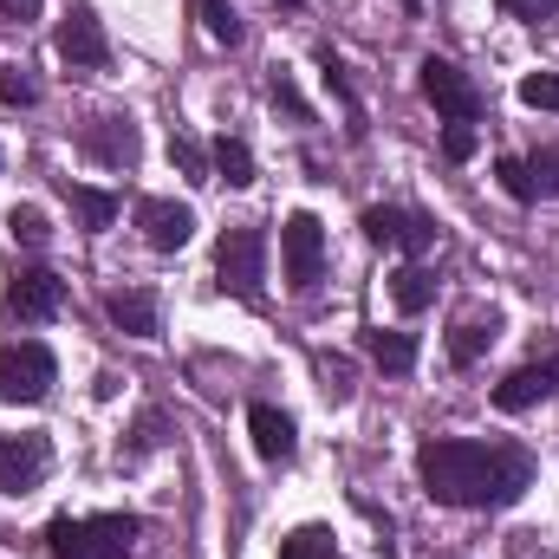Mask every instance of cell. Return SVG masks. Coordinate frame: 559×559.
<instances>
[{
  "label": "cell",
  "instance_id": "3",
  "mask_svg": "<svg viewBox=\"0 0 559 559\" xmlns=\"http://www.w3.org/2000/svg\"><path fill=\"white\" fill-rule=\"evenodd\" d=\"M59 378V358L39 338H13L0 345V404H39Z\"/></svg>",
  "mask_w": 559,
  "mask_h": 559
},
{
  "label": "cell",
  "instance_id": "22",
  "mask_svg": "<svg viewBox=\"0 0 559 559\" xmlns=\"http://www.w3.org/2000/svg\"><path fill=\"white\" fill-rule=\"evenodd\" d=\"M7 235H13L20 248H46V241H52V222H46L39 209H20V202H13V209H7Z\"/></svg>",
  "mask_w": 559,
  "mask_h": 559
},
{
  "label": "cell",
  "instance_id": "7",
  "mask_svg": "<svg viewBox=\"0 0 559 559\" xmlns=\"http://www.w3.org/2000/svg\"><path fill=\"white\" fill-rule=\"evenodd\" d=\"M7 312H13L20 325H46V319H59V312H66V280L52 274V267H26V274L7 286Z\"/></svg>",
  "mask_w": 559,
  "mask_h": 559
},
{
  "label": "cell",
  "instance_id": "25",
  "mask_svg": "<svg viewBox=\"0 0 559 559\" xmlns=\"http://www.w3.org/2000/svg\"><path fill=\"white\" fill-rule=\"evenodd\" d=\"M521 105L554 111V118H559V72H527V79H521Z\"/></svg>",
  "mask_w": 559,
  "mask_h": 559
},
{
  "label": "cell",
  "instance_id": "18",
  "mask_svg": "<svg viewBox=\"0 0 559 559\" xmlns=\"http://www.w3.org/2000/svg\"><path fill=\"white\" fill-rule=\"evenodd\" d=\"M391 306H397V312H429V306H436V274H429L423 261H404V267L391 274Z\"/></svg>",
  "mask_w": 559,
  "mask_h": 559
},
{
  "label": "cell",
  "instance_id": "9",
  "mask_svg": "<svg viewBox=\"0 0 559 559\" xmlns=\"http://www.w3.org/2000/svg\"><path fill=\"white\" fill-rule=\"evenodd\" d=\"M365 235H371L378 248H397V254H411V261H423V254H429V241H436V228L423 222L417 209H391V202L365 209Z\"/></svg>",
  "mask_w": 559,
  "mask_h": 559
},
{
  "label": "cell",
  "instance_id": "15",
  "mask_svg": "<svg viewBox=\"0 0 559 559\" xmlns=\"http://www.w3.org/2000/svg\"><path fill=\"white\" fill-rule=\"evenodd\" d=\"M547 391H554V371H547V365H521V371H508V378L495 384V404H501V411H534Z\"/></svg>",
  "mask_w": 559,
  "mask_h": 559
},
{
  "label": "cell",
  "instance_id": "31",
  "mask_svg": "<svg viewBox=\"0 0 559 559\" xmlns=\"http://www.w3.org/2000/svg\"><path fill=\"white\" fill-rule=\"evenodd\" d=\"M442 156H449V163H468V156H475V124H449V131H442Z\"/></svg>",
  "mask_w": 559,
  "mask_h": 559
},
{
  "label": "cell",
  "instance_id": "35",
  "mask_svg": "<svg viewBox=\"0 0 559 559\" xmlns=\"http://www.w3.org/2000/svg\"><path fill=\"white\" fill-rule=\"evenodd\" d=\"M280 7H299V0H280Z\"/></svg>",
  "mask_w": 559,
  "mask_h": 559
},
{
  "label": "cell",
  "instance_id": "20",
  "mask_svg": "<svg viewBox=\"0 0 559 559\" xmlns=\"http://www.w3.org/2000/svg\"><path fill=\"white\" fill-rule=\"evenodd\" d=\"M209 163H215V176H222L228 189H248V182H254V150H248L241 138H222Z\"/></svg>",
  "mask_w": 559,
  "mask_h": 559
},
{
  "label": "cell",
  "instance_id": "10",
  "mask_svg": "<svg viewBox=\"0 0 559 559\" xmlns=\"http://www.w3.org/2000/svg\"><path fill=\"white\" fill-rule=\"evenodd\" d=\"M138 228H143L150 248L176 254V248L195 241V209H189V202H169V195H143L138 202Z\"/></svg>",
  "mask_w": 559,
  "mask_h": 559
},
{
  "label": "cell",
  "instance_id": "23",
  "mask_svg": "<svg viewBox=\"0 0 559 559\" xmlns=\"http://www.w3.org/2000/svg\"><path fill=\"white\" fill-rule=\"evenodd\" d=\"M202 26H209L215 46H241V13L228 0H202Z\"/></svg>",
  "mask_w": 559,
  "mask_h": 559
},
{
  "label": "cell",
  "instance_id": "13",
  "mask_svg": "<svg viewBox=\"0 0 559 559\" xmlns=\"http://www.w3.org/2000/svg\"><path fill=\"white\" fill-rule=\"evenodd\" d=\"M248 429H254V449H261L267 462H293L299 429H293V417H286V411H274V404H254V411H248Z\"/></svg>",
  "mask_w": 559,
  "mask_h": 559
},
{
  "label": "cell",
  "instance_id": "34",
  "mask_svg": "<svg viewBox=\"0 0 559 559\" xmlns=\"http://www.w3.org/2000/svg\"><path fill=\"white\" fill-rule=\"evenodd\" d=\"M547 371H554V391H559V358H554V365H547Z\"/></svg>",
  "mask_w": 559,
  "mask_h": 559
},
{
  "label": "cell",
  "instance_id": "28",
  "mask_svg": "<svg viewBox=\"0 0 559 559\" xmlns=\"http://www.w3.org/2000/svg\"><path fill=\"white\" fill-rule=\"evenodd\" d=\"M0 98H7L13 111H20V105H39V85H33V79H26L20 66H0Z\"/></svg>",
  "mask_w": 559,
  "mask_h": 559
},
{
  "label": "cell",
  "instance_id": "14",
  "mask_svg": "<svg viewBox=\"0 0 559 559\" xmlns=\"http://www.w3.org/2000/svg\"><path fill=\"white\" fill-rule=\"evenodd\" d=\"M105 312H111V325H118V332H131V338H156V332H163V325H156V293H143V286L111 293V299H105Z\"/></svg>",
  "mask_w": 559,
  "mask_h": 559
},
{
  "label": "cell",
  "instance_id": "36",
  "mask_svg": "<svg viewBox=\"0 0 559 559\" xmlns=\"http://www.w3.org/2000/svg\"><path fill=\"white\" fill-rule=\"evenodd\" d=\"M411 7H417V0H411Z\"/></svg>",
  "mask_w": 559,
  "mask_h": 559
},
{
  "label": "cell",
  "instance_id": "30",
  "mask_svg": "<svg viewBox=\"0 0 559 559\" xmlns=\"http://www.w3.org/2000/svg\"><path fill=\"white\" fill-rule=\"evenodd\" d=\"M495 7H501L508 20H527V26H547L559 13V0H495Z\"/></svg>",
  "mask_w": 559,
  "mask_h": 559
},
{
  "label": "cell",
  "instance_id": "17",
  "mask_svg": "<svg viewBox=\"0 0 559 559\" xmlns=\"http://www.w3.org/2000/svg\"><path fill=\"white\" fill-rule=\"evenodd\" d=\"M365 352H371V365L378 371H391V378H404V371H417V338L411 332H365Z\"/></svg>",
  "mask_w": 559,
  "mask_h": 559
},
{
  "label": "cell",
  "instance_id": "19",
  "mask_svg": "<svg viewBox=\"0 0 559 559\" xmlns=\"http://www.w3.org/2000/svg\"><path fill=\"white\" fill-rule=\"evenodd\" d=\"M66 202L79 209V222H85L92 235L118 222V195H105V189H85V182H72V176H66Z\"/></svg>",
  "mask_w": 559,
  "mask_h": 559
},
{
  "label": "cell",
  "instance_id": "1",
  "mask_svg": "<svg viewBox=\"0 0 559 559\" xmlns=\"http://www.w3.org/2000/svg\"><path fill=\"white\" fill-rule=\"evenodd\" d=\"M423 495L442 508H514L534 488V455L521 442H475V436H436L417 449Z\"/></svg>",
  "mask_w": 559,
  "mask_h": 559
},
{
  "label": "cell",
  "instance_id": "11",
  "mask_svg": "<svg viewBox=\"0 0 559 559\" xmlns=\"http://www.w3.org/2000/svg\"><path fill=\"white\" fill-rule=\"evenodd\" d=\"M59 59H66L72 72H105V66H111V39H105V26H98L85 7H72V13L59 20Z\"/></svg>",
  "mask_w": 559,
  "mask_h": 559
},
{
  "label": "cell",
  "instance_id": "32",
  "mask_svg": "<svg viewBox=\"0 0 559 559\" xmlns=\"http://www.w3.org/2000/svg\"><path fill=\"white\" fill-rule=\"evenodd\" d=\"M156 442H163V417L150 411V417L138 423V436H131V455H143V449H156Z\"/></svg>",
  "mask_w": 559,
  "mask_h": 559
},
{
  "label": "cell",
  "instance_id": "6",
  "mask_svg": "<svg viewBox=\"0 0 559 559\" xmlns=\"http://www.w3.org/2000/svg\"><path fill=\"white\" fill-rule=\"evenodd\" d=\"M423 98L449 118V124H475L481 118V92H475V79L455 66V59H423Z\"/></svg>",
  "mask_w": 559,
  "mask_h": 559
},
{
  "label": "cell",
  "instance_id": "8",
  "mask_svg": "<svg viewBox=\"0 0 559 559\" xmlns=\"http://www.w3.org/2000/svg\"><path fill=\"white\" fill-rule=\"evenodd\" d=\"M52 468L46 436H0V495H33Z\"/></svg>",
  "mask_w": 559,
  "mask_h": 559
},
{
  "label": "cell",
  "instance_id": "21",
  "mask_svg": "<svg viewBox=\"0 0 559 559\" xmlns=\"http://www.w3.org/2000/svg\"><path fill=\"white\" fill-rule=\"evenodd\" d=\"M280 559H345V554H338L332 527H293V534L280 540Z\"/></svg>",
  "mask_w": 559,
  "mask_h": 559
},
{
  "label": "cell",
  "instance_id": "26",
  "mask_svg": "<svg viewBox=\"0 0 559 559\" xmlns=\"http://www.w3.org/2000/svg\"><path fill=\"white\" fill-rule=\"evenodd\" d=\"M527 176H534V202H540V195H559V143H547V150L527 156Z\"/></svg>",
  "mask_w": 559,
  "mask_h": 559
},
{
  "label": "cell",
  "instance_id": "16",
  "mask_svg": "<svg viewBox=\"0 0 559 559\" xmlns=\"http://www.w3.org/2000/svg\"><path fill=\"white\" fill-rule=\"evenodd\" d=\"M495 338H501V312H475V319H462V325L449 332V365H475Z\"/></svg>",
  "mask_w": 559,
  "mask_h": 559
},
{
  "label": "cell",
  "instance_id": "12",
  "mask_svg": "<svg viewBox=\"0 0 559 559\" xmlns=\"http://www.w3.org/2000/svg\"><path fill=\"white\" fill-rule=\"evenodd\" d=\"M85 156H92V163H105V169H131V163H138V124H131V118H92V124H85Z\"/></svg>",
  "mask_w": 559,
  "mask_h": 559
},
{
  "label": "cell",
  "instance_id": "24",
  "mask_svg": "<svg viewBox=\"0 0 559 559\" xmlns=\"http://www.w3.org/2000/svg\"><path fill=\"white\" fill-rule=\"evenodd\" d=\"M169 163H176L189 182H215V163L202 156V143L195 138H169Z\"/></svg>",
  "mask_w": 559,
  "mask_h": 559
},
{
  "label": "cell",
  "instance_id": "33",
  "mask_svg": "<svg viewBox=\"0 0 559 559\" xmlns=\"http://www.w3.org/2000/svg\"><path fill=\"white\" fill-rule=\"evenodd\" d=\"M39 7H46V0H0V13H7L13 26H33V20H39Z\"/></svg>",
  "mask_w": 559,
  "mask_h": 559
},
{
  "label": "cell",
  "instance_id": "2",
  "mask_svg": "<svg viewBox=\"0 0 559 559\" xmlns=\"http://www.w3.org/2000/svg\"><path fill=\"white\" fill-rule=\"evenodd\" d=\"M138 534H143L138 514H92V521L59 514L46 527V547H52V559H124L138 547Z\"/></svg>",
  "mask_w": 559,
  "mask_h": 559
},
{
  "label": "cell",
  "instance_id": "29",
  "mask_svg": "<svg viewBox=\"0 0 559 559\" xmlns=\"http://www.w3.org/2000/svg\"><path fill=\"white\" fill-rule=\"evenodd\" d=\"M267 98H274V105L286 111V118H293V124H306V98H299V85H293L286 72H274V79H267Z\"/></svg>",
  "mask_w": 559,
  "mask_h": 559
},
{
  "label": "cell",
  "instance_id": "5",
  "mask_svg": "<svg viewBox=\"0 0 559 559\" xmlns=\"http://www.w3.org/2000/svg\"><path fill=\"white\" fill-rule=\"evenodd\" d=\"M261 267H267V235L261 228H228L222 248H215V274L235 299H261Z\"/></svg>",
  "mask_w": 559,
  "mask_h": 559
},
{
  "label": "cell",
  "instance_id": "27",
  "mask_svg": "<svg viewBox=\"0 0 559 559\" xmlns=\"http://www.w3.org/2000/svg\"><path fill=\"white\" fill-rule=\"evenodd\" d=\"M495 176H501V189H508L514 202H534V176H527V163H521V156H501V163H495Z\"/></svg>",
  "mask_w": 559,
  "mask_h": 559
},
{
  "label": "cell",
  "instance_id": "4",
  "mask_svg": "<svg viewBox=\"0 0 559 559\" xmlns=\"http://www.w3.org/2000/svg\"><path fill=\"white\" fill-rule=\"evenodd\" d=\"M280 274L293 293H312L319 274H325V228H319V215H286L280 222Z\"/></svg>",
  "mask_w": 559,
  "mask_h": 559
}]
</instances>
